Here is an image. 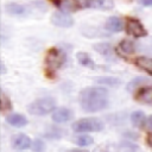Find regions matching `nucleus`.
<instances>
[{"label":"nucleus","instance_id":"obj_3","mask_svg":"<svg viewBox=\"0 0 152 152\" xmlns=\"http://www.w3.org/2000/svg\"><path fill=\"white\" fill-rule=\"evenodd\" d=\"M56 108V102L52 97H42L27 106V110L32 115H45Z\"/></svg>","mask_w":152,"mask_h":152},{"label":"nucleus","instance_id":"obj_2","mask_svg":"<svg viewBox=\"0 0 152 152\" xmlns=\"http://www.w3.org/2000/svg\"><path fill=\"white\" fill-rule=\"evenodd\" d=\"M104 125L99 118H84L75 121L71 125V128L75 132L86 133V132H101Z\"/></svg>","mask_w":152,"mask_h":152},{"label":"nucleus","instance_id":"obj_1","mask_svg":"<svg viewBox=\"0 0 152 152\" xmlns=\"http://www.w3.org/2000/svg\"><path fill=\"white\" fill-rule=\"evenodd\" d=\"M80 104L86 112H99L108 104V91L104 88L88 87L80 93Z\"/></svg>","mask_w":152,"mask_h":152},{"label":"nucleus","instance_id":"obj_29","mask_svg":"<svg viewBox=\"0 0 152 152\" xmlns=\"http://www.w3.org/2000/svg\"><path fill=\"white\" fill-rule=\"evenodd\" d=\"M147 144L152 147V134H148V137H147Z\"/></svg>","mask_w":152,"mask_h":152},{"label":"nucleus","instance_id":"obj_22","mask_svg":"<svg viewBox=\"0 0 152 152\" xmlns=\"http://www.w3.org/2000/svg\"><path fill=\"white\" fill-rule=\"evenodd\" d=\"M75 142H76V145H78V146H88V145H91V144L94 142V139H93L90 135L84 134V135H78V137H76Z\"/></svg>","mask_w":152,"mask_h":152},{"label":"nucleus","instance_id":"obj_8","mask_svg":"<svg viewBox=\"0 0 152 152\" xmlns=\"http://www.w3.org/2000/svg\"><path fill=\"white\" fill-rule=\"evenodd\" d=\"M83 6L88 8L108 11L114 7V1L113 0H86Z\"/></svg>","mask_w":152,"mask_h":152},{"label":"nucleus","instance_id":"obj_18","mask_svg":"<svg viewBox=\"0 0 152 152\" xmlns=\"http://www.w3.org/2000/svg\"><path fill=\"white\" fill-rule=\"evenodd\" d=\"M6 11L10 13V14H13V15H20V14H24L26 8L24 5H20V4H15V2H10L6 5Z\"/></svg>","mask_w":152,"mask_h":152},{"label":"nucleus","instance_id":"obj_28","mask_svg":"<svg viewBox=\"0 0 152 152\" xmlns=\"http://www.w3.org/2000/svg\"><path fill=\"white\" fill-rule=\"evenodd\" d=\"M141 4L144 6H152V0H141Z\"/></svg>","mask_w":152,"mask_h":152},{"label":"nucleus","instance_id":"obj_4","mask_svg":"<svg viewBox=\"0 0 152 152\" xmlns=\"http://www.w3.org/2000/svg\"><path fill=\"white\" fill-rule=\"evenodd\" d=\"M64 61H65V56H64L63 51H61L59 49L52 48L48 51V55L45 58L46 68L49 71H56L57 69H59L63 65Z\"/></svg>","mask_w":152,"mask_h":152},{"label":"nucleus","instance_id":"obj_17","mask_svg":"<svg viewBox=\"0 0 152 152\" xmlns=\"http://www.w3.org/2000/svg\"><path fill=\"white\" fill-rule=\"evenodd\" d=\"M76 58H77V61L80 62V64H82L83 66L90 68V69H94V68H95V63H94V61L91 59V57H90L88 53L80 51V52H77Z\"/></svg>","mask_w":152,"mask_h":152},{"label":"nucleus","instance_id":"obj_9","mask_svg":"<svg viewBox=\"0 0 152 152\" xmlns=\"http://www.w3.org/2000/svg\"><path fill=\"white\" fill-rule=\"evenodd\" d=\"M71 118H72V112H71V109L65 108V107L57 108V109H55L53 113H52V120H53L55 122H57V124L66 122V121H69Z\"/></svg>","mask_w":152,"mask_h":152},{"label":"nucleus","instance_id":"obj_15","mask_svg":"<svg viewBox=\"0 0 152 152\" xmlns=\"http://www.w3.org/2000/svg\"><path fill=\"white\" fill-rule=\"evenodd\" d=\"M146 121H147V119H146L144 112H141V110H135L131 114V122L134 127L140 128L146 124Z\"/></svg>","mask_w":152,"mask_h":152},{"label":"nucleus","instance_id":"obj_7","mask_svg":"<svg viewBox=\"0 0 152 152\" xmlns=\"http://www.w3.org/2000/svg\"><path fill=\"white\" fill-rule=\"evenodd\" d=\"M11 144H12V147L14 150H27L28 147L32 146V142H31V139L24 134V133H18V134H14L11 139Z\"/></svg>","mask_w":152,"mask_h":152},{"label":"nucleus","instance_id":"obj_5","mask_svg":"<svg viewBox=\"0 0 152 152\" xmlns=\"http://www.w3.org/2000/svg\"><path fill=\"white\" fill-rule=\"evenodd\" d=\"M125 30L128 34L137 37V38H141L147 36V31L146 28L142 26V24L133 18H127L126 19V24H125Z\"/></svg>","mask_w":152,"mask_h":152},{"label":"nucleus","instance_id":"obj_21","mask_svg":"<svg viewBox=\"0 0 152 152\" xmlns=\"http://www.w3.org/2000/svg\"><path fill=\"white\" fill-rule=\"evenodd\" d=\"M119 46H120V49L125 52V53H133L134 52V49H135V45H134V42H132V40H129V39H124V40H121L120 42V44H119Z\"/></svg>","mask_w":152,"mask_h":152},{"label":"nucleus","instance_id":"obj_30","mask_svg":"<svg viewBox=\"0 0 152 152\" xmlns=\"http://www.w3.org/2000/svg\"><path fill=\"white\" fill-rule=\"evenodd\" d=\"M72 152H87V151H72Z\"/></svg>","mask_w":152,"mask_h":152},{"label":"nucleus","instance_id":"obj_19","mask_svg":"<svg viewBox=\"0 0 152 152\" xmlns=\"http://www.w3.org/2000/svg\"><path fill=\"white\" fill-rule=\"evenodd\" d=\"M146 83H148V78H146V77H135V78H133L132 81L128 82L126 88H127V90L132 91V90H135L137 88H141V86H144Z\"/></svg>","mask_w":152,"mask_h":152},{"label":"nucleus","instance_id":"obj_20","mask_svg":"<svg viewBox=\"0 0 152 152\" xmlns=\"http://www.w3.org/2000/svg\"><path fill=\"white\" fill-rule=\"evenodd\" d=\"M95 82L101 83V84H106V86H110V87H118V86L120 84V80H119V78L110 77V76L95 77Z\"/></svg>","mask_w":152,"mask_h":152},{"label":"nucleus","instance_id":"obj_10","mask_svg":"<svg viewBox=\"0 0 152 152\" xmlns=\"http://www.w3.org/2000/svg\"><path fill=\"white\" fill-rule=\"evenodd\" d=\"M135 100L142 103H152V87H141L134 95Z\"/></svg>","mask_w":152,"mask_h":152},{"label":"nucleus","instance_id":"obj_13","mask_svg":"<svg viewBox=\"0 0 152 152\" xmlns=\"http://www.w3.org/2000/svg\"><path fill=\"white\" fill-rule=\"evenodd\" d=\"M94 49L103 57L108 58V59H112L114 58V51H113V48L110 46V44L108 43H97L94 45Z\"/></svg>","mask_w":152,"mask_h":152},{"label":"nucleus","instance_id":"obj_25","mask_svg":"<svg viewBox=\"0 0 152 152\" xmlns=\"http://www.w3.org/2000/svg\"><path fill=\"white\" fill-rule=\"evenodd\" d=\"M61 135H62V132H61V129H56L55 127H50V129L46 132V137L49 138V139H58V138H61Z\"/></svg>","mask_w":152,"mask_h":152},{"label":"nucleus","instance_id":"obj_27","mask_svg":"<svg viewBox=\"0 0 152 152\" xmlns=\"http://www.w3.org/2000/svg\"><path fill=\"white\" fill-rule=\"evenodd\" d=\"M146 127H147V129H148V131H151V132H152V115H150V116L147 118Z\"/></svg>","mask_w":152,"mask_h":152},{"label":"nucleus","instance_id":"obj_14","mask_svg":"<svg viewBox=\"0 0 152 152\" xmlns=\"http://www.w3.org/2000/svg\"><path fill=\"white\" fill-rule=\"evenodd\" d=\"M6 121L14 127H23L27 125V119L23 114H11L6 118Z\"/></svg>","mask_w":152,"mask_h":152},{"label":"nucleus","instance_id":"obj_11","mask_svg":"<svg viewBox=\"0 0 152 152\" xmlns=\"http://www.w3.org/2000/svg\"><path fill=\"white\" fill-rule=\"evenodd\" d=\"M53 4L56 6H58L59 8H62L65 12H70V11H76L80 8V4L77 2V0H52Z\"/></svg>","mask_w":152,"mask_h":152},{"label":"nucleus","instance_id":"obj_24","mask_svg":"<svg viewBox=\"0 0 152 152\" xmlns=\"http://www.w3.org/2000/svg\"><path fill=\"white\" fill-rule=\"evenodd\" d=\"M1 110H2V112L12 110V103H11V100L5 95V93H1Z\"/></svg>","mask_w":152,"mask_h":152},{"label":"nucleus","instance_id":"obj_23","mask_svg":"<svg viewBox=\"0 0 152 152\" xmlns=\"http://www.w3.org/2000/svg\"><path fill=\"white\" fill-rule=\"evenodd\" d=\"M31 148H32L33 152H44V151H45V142H44L42 139L37 138V139L32 142Z\"/></svg>","mask_w":152,"mask_h":152},{"label":"nucleus","instance_id":"obj_16","mask_svg":"<svg viewBox=\"0 0 152 152\" xmlns=\"http://www.w3.org/2000/svg\"><path fill=\"white\" fill-rule=\"evenodd\" d=\"M134 63H135L137 66H139L144 71L152 75V58H150V57H138V58H135Z\"/></svg>","mask_w":152,"mask_h":152},{"label":"nucleus","instance_id":"obj_12","mask_svg":"<svg viewBox=\"0 0 152 152\" xmlns=\"http://www.w3.org/2000/svg\"><path fill=\"white\" fill-rule=\"evenodd\" d=\"M104 27L110 32H119L124 28V23L118 17H109L104 24Z\"/></svg>","mask_w":152,"mask_h":152},{"label":"nucleus","instance_id":"obj_26","mask_svg":"<svg viewBox=\"0 0 152 152\" xmlns=\"http://www.w3.org/2000/svg\"><path fill=\"white\" fill-rule=\"evenodd\" d=\"M122 151L124 152H141V150L139 148L138 145H134V144H131V142H125L124 147H122Z\"/></svg>","mask_w":152,"mask_h":152},{"label":"nucleus","instance_id":"obj_6","mask_svg":"<svg viewBox=\"0 0 152 152\" xmlns=\"http://www.w3.org/2000/svg\"><path fill=\"white\" fill-rule=\"evenodd\" d=\"M51 23L58 27H71L74 25L72 17L66 12H55L51 15Z\"/></svg>","mask_w":152,"mask_h":152}]
</instances>
